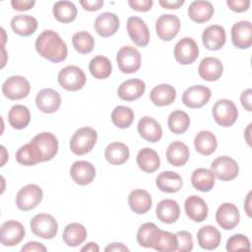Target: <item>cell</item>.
Instances as JSON below:
<instances>
[{"label":"cell","mask_w":252,"mask_h":252,"mask_svg":"<svg viewBox=\"0 0 252 252\" xmlns=\"http://www.w3.org/2000/svg\"><path fill=\"white\" fill-rule=\"evenodd\" d=\"M35 49L40 56L53 63L64 61L68 54L65 41L56 32L51 30H45L37 36Z\"/></svg>","instance_id":"obj_1"},{"label":"cell","mask_w":252,"mask_h":252,"mask_svg":"<svg viewBox=\"0 0 252 252\" xmlns=\"http://www.w3.org/2000/svg\"><path fill=\"white\" fill-rule=\"evenodd\" d=\"M97 140V133L92 127L78 129L70 140V150L77 156H83L93 150Z\"/></svg>","instance_id":"obj_2"},{"label":"cell","mask_w":252,"mask_h":252,"mask_svg":"<svg viewBox=\"0 0 252 252\" xmlns=\"http://www.w3.org/2000/svg\"><path fill=\"white\" fill-rule=\"evenodd\" d=\"M212 112L215 121L222 127L232 126L238 117L236 105L232 100L226 98L217 100L213 106Z\"/></svg>","instance_id":"obj_3"},{"label":"cell","mask_w":252,"mask_h":252,"mask_svg":"<svg viewBox=\"0 0 252 252\" xmlns=\"http://www.w3.org/2000/svg\"><path fill=\"white\" fill-rule=\"evenodd\" d=\"M57 79L60 86L70 92L81 90L85 86L87 80L84 71L75 65H69L61 69Z\"/></svg>","instance_id":"obj_4"},{"label":"cell","mask_w":252,"mask_h":252,"mask_svg":"<svg viewBox=\"0 0 252 252\" xmlns=\"http://www.w3.org/2000/svg\"><path fill=\"white\" fill-rule=\"evenodd\" d=\"M32 233L43 239L53 238L58 231V223L55 218L48 214H37L30 222Z\"/></svg>","instance_id":"obj_5"},{"label":"cell","mask_w":252,"mask_h":252,"mask_svg":"<svg viewBox=\"0 0 252 252\" xmlns=\"http://www.w3.org/2000/svg\"><path fill=\"white\" fill-rule=\"evenodd\" d=\"M116 62L119 70L122 73H135L141 67V54L135 47L125 45L118 50Z\"/></svg>","instance_id":"obj_6"},{"label":"cell","mask_w":252,"mask_h":252,"mask_svg":"<svg viewBox=\"0 0 252 252\" xmlns=\"http://www.w3.org/2000/svg\"><path fill=\"white\" fill-rule=\"evenodd\" d=\"M43 192L36 184H28L21 188L17 193L16 204L22 211H30L34 209L42 200Z\"/></svg>","instance_id":"obj_7"},{"label":"cell","mask_w":252,"mask_h":252,"mask_svg":"<svg viewBox=\"0 0 252 252\" xmlns=\"http://www.w3.org/2000/svg\"><path fill=\"white\" fill-rule=\"evenodd\" d=\"M211 170L218 179L221 181H230L238 175L239 167L232 158L220 156L213 160Z\"/></svg>","instance_id":"obj_8"},{"label":"cell","mask_w":252,"mask_h":252,"mask_svg":"<svg viewBox=\"0 0 252 252\" xmlns=\"http://www.w3.org/2000/svg\"><path fill=\"white\" fill-rule=\"evenodd\" d=\"M31 86L29 81L23 76L9 77L2 85L3 94L12 100L22 99L29 95Z\"/></svg>","instance_id":"obj_9"},{"label":"cell","mask_w":252,"mask_h":252,"mask_svg":"<svg viewBox=\"0 0 252 252\" xmlns=\"http://www.w3.org/2000/svg\"><path fill=\"white\" fill-rule=\"evenodd\" d=\"M198 56L199 47L192 37H183L174 46V57L182 65L192 64Z\"/></svg>","instance_id":"obj_10"},{"label":"cell","mask_w":252,"mask_h":252,"mask_svg":"<svg viewBox=\"0 0 252 252\" xmlns=\"http://www.w3.org/2000/svg\"><path fill=\"white\" fill-rule=\"evenodd\" d=\"M180 30V20L172 14L161 15L156 22V32L158 36L164 41L173 39Z\"/></svg>","instance_id":"obj_11"},{"label":"cell","mask_w":252,"mask_h":252,"mask_svg":"<svg viewBox=\"0 0 252 252\" xmlns=\"http://www.w3.org/2000/svg\"><path fill=\"white\" fill-rule=\"evenodd\" d=\"M211 90L203 85H194L182 94V102L189 108H200L211 98Z\"/></svg>","instance_id":"obj_12"},{"label":"cell","mask_w":252,"mask_h":252,"mask_svg":"<svg viewBox=\"0 0 252 252\" xmlns=\"http://www.w3.org/2000/svg\"><path fill=\"white\" fill-rule=\"evenodd\" d=\"M24 225L14 220L2 223L0 228V241L5 246H15L25 237Z\"/></svg>","instance_id":"obj_13"},{"label":"cell","mask_w":252,"mask_h":252,"mask_svg":"<svg viewBox=\"0 0 252 252\" xmlns=\"http://www.w3.org/2000/svg\"><path fill=\"white\" fill-rule=\"evenodd\" d=\"M239 210L232 203H223L217 210L216 220L225 230L233 229L239 223Z\"/></svg>","instance_id":"obj_14"},{"label":"cell","mask_w":252,"mask_h":252,"mask_svg":"<svg viewBox=\"0 0 252 252\" xmlns=\"http://www.w3.org/2000/svg\"><path fill=\"white\" fill-rule=\"evenodd\" d=\"M127 32L132 41L140 47L148 45L150 41V31L146 23L139 17H130L127 20Z\"/></svg>","instance_id":"obj_15"},{"label":"cell","mask_w":252,"mask_h":252,"mask_svg":"<svg viewBox=\"0 0 252 252\" xmlns=\"http://www.w3.org/2000/svg\"><path fill=\"white\" fill-rule=\"evenodd\" d=\"M37 108L43 113L56 112L61 105V96L58 92L47 88L39 91L35 96Z\"/></svg>","instance_id":"obj_16"},{"label":"cell","mask_w":252,"mask_h":252,"mask_svg":"<svg viewBox=\"0 0 252 252\" xmlns=\"http://www.w3.org/2000/svg\"><path fill=\"white\" fill-rule=\"evenodd\" d=\"M231 40L235 47L247 49L252 44V26L249 21H239L231 28Z\"/></svg>","instance_id":"obj_17"},{"label":"cell","mask_w":252,"mask_h":252,"mask_svg":"<svg viewBox=\"0 0 252 252\" xmlns=\"http://www.w3.org/2000/svg\"><path fill=\"white\" fill-rule=\"evenodd\" d=\"M40 150L42 155V161L52 159L58 152V140L49 132H42L37 134L32 140Z\"/></svg>","instance_id":"obj_18"},{"label":"cell","mask_w":252,"mask_h":252,"mask_svg":"<svg viewBox=\"0 0 252 252\" xmlns=\"http://www.w3.org/2000/svg\"><path fill=\"white\" fill-rule=\"evenodd\" d=\"M70 175L75 183L88 185L92 183L95 177V168L87 160H77L71 165Z\"/></svg>","instance_id":"obj_19"},{"label":"cell","mask_w":252,"mask_h":252,"mask_svg":"<svg viewBox=\"0 0 252 252\" xmlns=\"http://www.w3.org/2000/svg\"><path fill=\"white\" fill-rule=\"evenodd\" d=\"M184 210L186 216L196 222L204 221L209 213L207 203L201 197L196 195H191L185 200Z\"/></svg>","instance_id":"obj_20"},{"label":"cell","mask_w":252,"mask_h":252,"mask_svg":"<svg viewBox=\"0 0 252 252\" xmlns=\"http://www.w3.org/2000/svg\"><path fill=\"white\" fill-rule=\"evenodd\" d=\"M225 30L220 25L207 27L202 33V41L209 50H219L225 43Z\"/></svg>","instance_id":"obj_21"},{"label":"cell","mask_w":252,"mask_h":252,"mask_svg":"<svg viewBox=\"0 0 252 252\" xmlns=\"http://www.w3.org/2000/svg\"><path fill=\"white\" fill-rule=\"evenodd\" d=\"M146 90V85L144 81L138 78L129 79L118 87L117 94L118 96L126 101H133L140 98Z\"/></svg>","instance_id":"obj_22"},{"label":"cell","mask_w":252,"mask_h":252,"mask_svg":"<svg viewBox=\"0 0 252 252\" xmlns=\"http://www.w3.org/2000/svg\"><path fill=\"white\" fill-rule=\"evenodd\" d=\"M119 29V19L114 13L104 12L98 15L94 21V30L98 35L108 37L113 35Z\"/></svg>","instance_id":"obj_23"},{"label":"cell","mask_w":252,"mask_h":252,"mask_svg":"<svg viewBox=\"0 0 252 252\" xmlns=\"http://www.w3.org/2000/svg\"><path fill=\"white\" fill-rule=\"evenodd\" d=\"M138 132L144 140L150 143L158 142L162 136L160 124L150 116H144L139 120Z\"/></svg>","instance_id":"obj_24"},{"label":"cell","mask_w":252,"mask_h":252,"mask_svg":"<svg viewBox=\"0 0 252 252\" xmlns=\"http://www.w3.org/2000/svg\"><path fill=\"white\" fill-rule=\"evenodd\" d=\"M223 72V66L220 60L216 57H205L199 64L198 73L200 77L209 82L219 80Z\"/></svg>","instance_id":"obj_25"},{"label":"cell","mask_w":252,"mask_h":252,"mask_svg":"<svg viewBox=\"0 0 252 252\" xmlns=\"http://www.w3.org/2000/svg\"><path fill=\"white\" fill-rule=\"evenodd\" d=\"M157 218L164 223L175 222L180 216V208L178 203L172 199L161 200L156 208Z\"/></svg>","instance_id":"obj_26"},{"label":"cell","mask_w":252,"mask_h":252,"mask_svg":"<svg viewBox=\"0 0 252 252\" xmlns=\"http://www.w3.org/2000/svg\"><path fill=\"white\" fill-rule=\"evenodd\" d=\"M128 204L130 209L138 215L146 214L151 210L153 200L150 193L143 189H135L128 196Z\"/></svg>","instance_id":"obj_27"},{"label":"cell","mask_w":252,"mask_h":252,"mask_svg":"<svg viewBox=\"0 0 252 252\" xmlns=\"http://www.w3.org/2000/svg\"><path fill=\"white\" fill-rule=\"evenodd\" d=\"M197 241L201 248L206 250H214L220 244L221 234L215 226L205 225L198 230Z\"/></svg>","instance_id":"obj_28"},{"label":"cell","mask_w":252,"mask_h":252,"mask_svg":"<svg viewBox=\"0 0 252 252\" xmlns=\"http://www.w3.org/2000/svg\"><path fill=\"white\" fill-rule=\"evenodd\" d=\"M156 185L161 192L175 193L181 189L183 181L178 173L165 170L158 175L156 178Z\"/></svg>","instance_id":"obj_29"},{"label":"cell","mask_w":252,"mask_h":252,"mask_svg":"<svg viewBox=\"0 0 252 252\" xmlns=\"http://www.w3.org/2000/svg\"><path fill=\"white\" fill-rule=\"evenodd\" d=\"M214 6L209 1H193L188 7V16L195 23L208 22L214 15Z\"/></svg>","instance_id":"obj_30"},{"label":"cell","mask_w":252,"mask_h":252,"mask_svg":"<svg viewBox=\"0 0 252 252\" xmlns=\"http://www.w3.org/2000/svg\"><path fill=\"white\" fill-rule=\"evenodd\" d=\"M165 155L167 161L171 165L178 167L184 165L188 161L190 152L188 147L184 143L180 141H175L168 145Z\"/></svg>","instance_id":"obj_31"},{"label":"cell","mask_w":252,"mask_h":252,"mask_svg":"<svg viewBox=\"0 0 252 252\" xmlns=\"http://www.w3.org/2000/svg\"><path fill=\"white\" fill-rule=\"evenodd\" d=\"M151 101L157 106H165L171 104L176 98L175 89L168 84L156 86L150 93Z\"/></svg>","instance_id":"obj_32"},{"label":"cell","mask_w":252,"mask_h":252,"mask_svg":"<svg viewBox=\"0 0 252 252\" xmlns=\"http://www.w3.org/2000/svg\"><path fill=\"white\" fill-rule=\"evenodd\" d=\"M16 159L19 163L30 166L42 161V155L38 147L32 141H31L17 151Z\"/></svg>","instance_id":"obj_33"},{"label":"cell","mask_w":252,"mask_h":252,"mask_svg":"<svg viewBox=\"0 0 252 252\" xmlns=\"http://www.w3.org/2000/svg\"><path fill=\"white\" fill-rule=\"evenodd\" d=\"M11 28L21 36H30L37 29V21L30 15H18L12 18Z\"/></svg>","instance_id":"obj_34"},{"label":"cell","mask_w":252,"mask_h":252,"mask_svg":"<svg viewBox=\"0 0 252 252\" xmlns=\"http://www.w3.org/2000/svg\"><path fill=\"white\" fill-rule=\"evenodd\" d=\"M136 159L139 168L147 173L155 172L160 165V159L158 153L151 148L140 150Z\"/></svg>","instance_id":"obj_35"},{"label":"cell","mask_w":252,"mask_h":252,"mask_svg":"<svg viewBox=\"0 0 252 252\" xmlns=\"http://www.w3.org/2000/svg\"><path fill=\"white\" fill-rule=\"evenodd\" d=\"M129 148L120 142L110 143L104 151L105 159L113 165H120L127 161L129 158Z\"/></svg>","instance_id":"obj_36"},{"label":"cell","mask_w":252,"mask_h":252,"mask_svg":"<svg viewBox=\"0 0 252 252\" xmlns=\"http://www.w3.org/2000/svg\"><path fill=\"white\" fill-rule=\"evenodd\" d=\"M159 232V227L154 222H145L138 229L137 241L145 248H154L158 241Z\"/></svg>","instance_id":"obj_37"},{"label":"cell","mask_w":252,"mask_h":252,"mask_svg":"<svg viewBox=\"0 0 252 252\" xmlns=\"http://www.w3.org/2000/svg\"><path fill=\"white\" fill-rule=\"evenodd\" d=\"M191 183L195 189L201 192H209L215 185V175L211 169L200 167L192 172Z\"/></svg>","instance_id":"obj_38"},{"label":"cell","mask_w":252,"mask_h":252,"mask_svg":"<svg viewBox=\"0 0 252 252\" xmlns=\"http://www.w3.org/2000/svg\"><path fill=\"white\" fill-rule=\"evenodd\" d=\"M62 237L65 244L70 247H77L86 240L87 229L79 222H71L65 226Z\"/></svg>","instance_id":"obj_39"},{"label":"cell","mask_w":252,"mask_h":252,"mask_svg":"<svg viewBox=\"0 0 252 252\" xmlns=\"http://www.w3.org/2000/svg\"><path fill=\"white\" fill-rule=\"evenodd\" d=\"M194 146L199 154L203 156H210L215 153L218 147V141L211 131L203 130L195 136Z\"/></svg>","instance_id":"obj_40"},{"label":"cell","mask_w":252,"mask_h":252,"mask_svg":"<svg viewBox=\"0 0 252 252\" xmlns=\"http://www.w3.org/2000/svg\"><path fill=\"white\" fill-rule=\"evenodd\" d=\"M31 120V113L27 106L23 104H16L11 107L8 112L9 124L18 130L26 128Z\"/></svg>","instance_id":"obj_41"},{"label":"cell","mask_w":252,"mask_h":252,"mask_svg":"<svg viewBox=\"0 0 252 252\" xmlns=\"http://www.w3.org/2000/svg\"><path fill=\"white\" fill-rule=\"evenodd\" d=\"M89 69L93 77L98 80H102L110 76L112 72V65L107 57L97 55L91 60L89 64Z\"/></svg>","instance_id":"obj_42"},{"label":"cell","mask_w":252,"mask_h":252,"mask_svg":"<svg viewBox=\"0 0 252 252\" xmlns=\"http://www.w3.org/2000/svg\"><path fill=\"white\" fill-rule=\"evenodd\" d=\"M52 13L60 23H70L77 17V8L70 1H58L53 5Z\"/></svg>","instance_id":"obj_43"},{"label":"cell","mask_w":252,"mask_h":252,"mask_svg":"<svg viewBox=\"0 0 252 252\" xmlns=\"http://www.w3.org/2000/svg\"><path fill=\"white\" fill-rule=\"evenodd\" d=\"M167 125L173 134H183L189 128L190 117L183 110H174L167 118Z\"/></svg>","instance_id":"obj_44"},{"label":"cell","mask_w":252,"mask_h":252,"mask_svg":"<svg viewBox=\"0 0 252 252\" xmlns=\"http://www.w3.org/2000/svg\"><path fill=\"white\" fill-rule=\"evenodd\" d=\"M111 120L112 123L120 129L128 128L134 121V112L128 106L118 105L112 110Z\"/></svg>","instance_id":"obj_45"},{"label":"cell","mask_w":252,"mask_h":252,"mask_svg":"<svg viewBox=\"0 0 252 252\" xmlns=\"http://www.w3.org/2000/svg\"><path fill=\"white\" fill-rule=\"evenodd\" d=\"M72 43L74 48L82 54L90 53L94 46V39L91 33L86 31L76 32L72 36Z\"/></svg>","instance_id":"obj_46"},{"label":"cell","mask_w":252,"mask_h":252,"mask_svg":"<svg viewBox=\"0 0 252 252\" xmlns=\"http://www.w3.org/2000/svg\"><path fill=\"white\" fill-rule=\"evenodd\" d=\"M154 249L157 251H162V252L175 251L177 249L176 235L169 231L160 229L158 241H157Z\"/></svg>","instance_id":"obj_47"},{"label":"cell","mask_w":252,"mask_h":252,"mask_svg":"<svg viewBox=\"0 0 252 252\" xmlns=\"http://www.w3.org/2000/svg\"><path fill=\"white\" fill-rule=\"evenodd\" d=\"M226 250L229 252L238 251V250H244V251H250L251 245L250 241L247 236L243 234H234L230 236L226 241Z\"/></svg>","instance_id":"obj_48"},{"label":"cell","mask_w":252,"mask_h":252,"mask_svg":"<svg viewBox=\"0 0 252 252\" xmlns=\"http://www.w3.org/2000/svg\"><path fill=\"white\" fill-rule=\"evenodd\" d=\"M177 238V251L189 252L193 249V237L187 230H180L175 233Z\"/></svg>","instance_id":"obj_49"},{"label":"cell","mask_w":252,"mask_h":252,"mask_svg":"<svg viewBox=\"0 0 252 252\" xmlns=\"http://www.w3.org/2000/svg\"><path fill=\"white\" fill-rule=\"evenodd\" d=\"M226 5L231 11L241 13L248 10L250 6V0H227Z\"/></svg>","instance_id":"obj_50"},{"label":"cell","mask_w":252,"mask_h":252,"mask_svg":"<svg viewBox=\"0 0 252 252\" xmlns=\"http://www.w3.org/2000/svg\"><path fill=\"white\" fill-rule=\"evenodd\" d=\"M129 6L139 12H147L151 10L153 6V0H129Z\"/></svg>","instance_id":"obj_51"},{"label":"cell","mask_w":252,"mask_h":252,"mask_svg":"<svg viewBox=\"0 0 252 252\" xmlns=\"http://www.w3.org/2000/svg\"><path fill=\"white\" fill-rule=\"evenodd\" d=\"M33 0H12L11 5L17 11H28L34 6Z\"/></svg>","instance_id":"obj_52"},{"label":"cell","mask_w":252,"mask_h":252,"mask_svg":"<svg viewBox=\"0 0 252 252\" xmlns=\"http://www.w3.org/2000/svg\"><path fill=\"white\" fill-rule=\"evenodd\" d=\"M80 4L82 7L90 12L99 10L103 6V1L102 0H83L80 1Z\"/></svg>","instance_id":"obj_53"},{"label":"cell","mask_w":252,"mask_h":252,"mask_svg":"<svg viewBox=\"0 0 252 252\" xmlns=\"http://www.w3.org/2000/svg\"><path fill=\"white\" fill-rule=\"evenodd\" d=\"M252 91L251 89H247L244 92H242L241 95H240V101H241V105L247 110V111H251L252 110Z\"/></svg>","instance_id":"obj_54"},{"label":"cell","mask_w":252,"mask_h":252,"mask_svg":"<svg viewBox=\"0 0 252 252\" xmlns=\"http://www.w3.org/2000/svg\"><path fill=\"white\" fill-rule=\"evenodd\" d=\"M46 250H47L46 247L42 243H39V242H36V241L28 242L21 249L22 252H27V251H36V252L42 251V252H45Z\"/></svg>","instance_id":"obj_55"},{"label":"cell","mask_w":252,"mask_h":252,"mask_svg":"<svg viewBox=\"0 0 252 252\" xmlns=\"http://www.w3.org/2000/svg\"><path fill=\"white\" fill-rule=\"evenodd\" d=\"M158 4L164 9H178L184 4V0H159Z\"/></svg>","instance_id":"obj_56"},{"label":"cell","mask_w":252,"mask_h":252,"mask_svg":"<svg viewBox=\"0 0 252 252\" xmlns=\"http://www.w3.org/2000/svg\"><path fill=\"white\" fill-rule=\"evenodd\" d=\"M106 252H110V251H115V252H128L129 248L124 245L123 243H111L109 245H107L104 249Z\"/></svg>","instance_id":"obj_57"},{"label":"cell","mask_w":252,"mask_h":252,"mask_svg":"<svg viewBox=\"0 0 252 252\" xmlns=\"http://www.w3.org/2000/svg\"><path fill=\"white\" fill-rule=\"evenodd\" d=\"M81 251H87V252H98L99 247L95 242H89L84 247L81 248Z\"/></svg>","instance_id":"obj_58"},{"label":"cell","mask_w":252,"mask_h":252,"mask_svg":"<svg viewBox=\"0 0 252 252\" xmlns=\"http://www.w3.org/2000/svg\"><path fill=\"white\" fill-rule=\"evenodd\" d=\"M250 204H251V192L248 193L247 198H246V200H245V205H244V208H245V211H246V214L248 215V217H251Z\"/></svg>","instance_id":"obj_59"},{"label":"cell","mask_w":252,"mask_h":252,"mask_svg":"<svg viewBox=\"0 0 252 252\" xmlns=\"http://www.w3.org/2000/svg\"><path fill=\"white\" fill-rule=\"evenodd\" d=\"M251 126H252V124H251V123H250V124H248V126H247V128H246V130H245V134H244L245 140H246V142H247V144H248L249 146H251V139H250Z\"/></svg>","instance_id":"obj_60"},{"label":"cell","mask_w":252,"mask_h":252,"mask_svg":"<svg viewBox=\"0 0 252 252\" xmlns=\"http://www.w3.org/2000/svg\"><path fill=\"white\" fill-rule=\"evenodd\" d=\"M1 152H2V160H1V166L4 165V163L6 162L7 158H8V154L6 153V150H5V147L4 146H1Z\"/></svg>","instance_id":"obj_61"},{"label":"cell","mask_w":252,"mask_h":252,"mask_svg":"<svg viewBox=\"0 0 252 252\" xmlns=\"http://www.w3.org/2000/svg\"><path fill=\"white\" fill-rule=\"evenodd\" d=\"M2 55H3V61H2V66H1V68H3L4 65H5V63H6V60H5V57H6V50H5L4 47H2Z\"/></svg>","instance_id":"obj_62"}]
</instances>
